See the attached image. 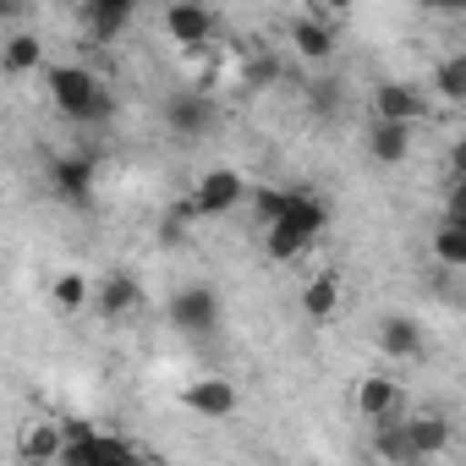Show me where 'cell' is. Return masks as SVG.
<instances>
[{
    "label": "cell",
    "instance_id": "obj_1",
    "mask_svg": "<svg viewBox=\"0 0 466 466\" xmlns=\"http://www.w3.org/2000/svg\"><path fill=\"white\" fill-rule=\"evenodd\" d=\"M45 94L56 105V116H66L72 127H110L116 121V88L83 66V61H61L45 72Z\"/></svg>",
    "mask_w": 466,
    "mask_h": 466
},
{
    "label": "cell",
    "instance_id": "obj_2",
    "mask_svg": "<svg viewBox=\"0 0 466 466\" xmlns=\"http://www.w3.org/2000/svg\"><path fill=\"white\" fill-rule=\"evenodd\" d=\"M242 203H248V181H242V170L214 165V170H203V176L192 181V203H187V214H198V219H225V214H237Z\"/></svg>",
    "mask_w": 466,
    "mask_h": 466
},
{
    "label": "cell",
    "instance_id": "obj_3",
    "mask_svg": "<svg viewBox=\"0 0 466 466\" xmlns=\"http://www.w3.org/2000/svg\"><path fill=\"white\" fill-rule=\"evenodd\" d=\"M428 110H433V99H428L422 83L390 77V83L373 88V121H390V127H411V132H417V127L428 121Z\"/></svg>",
    "mask_w": 466,
    "mask_h": 466
},
{
    "label": "cell",
    "instance_id": "obj_4",
    "mask_svg": "<svg viewBox=\"0 0 466 466\" xmlns=\"http://www.w3.org/2000/svg\"><path fill=\"white\" fill-rule=\"evenodd\" d=\"M165 319H170L181 335L203 340V335H214V329H219V291H214V286H203V280H192V286H181V291L165 302Z\"/></svg>",
    "mask_w": 466,
    "mask_h": 466
},
{
    "label": "cell",
    "instance_id": "obj_5",
    "mask_svg": "<svg viewBox=\"0 0 466 466\" xmlns=\"http://www.w3.org/2000/svg\"><path fill=\"white\" fill-rule=\"evenodd\" d=\"M45 181H50V192H56L61 203H72V208H88V203H94L99 165H94L88 154H56V159L45 165Z\"/></svg>",
    "mask_w": 466,
    "mask_h": 466
},
{
    "label": "cell",
    "instance_id": "obj_6",
    "mask_svg": "<svg viewBox=\"0 0 466 466\" xmlns=\"http://www.w3.org/2000/svg\"><path fill=\"white\" fill-rule=\"evenodd\" d=\"M159 28H165V39H170V45H181V50H208V45H214L219 17L203 6V0H176V6H165Z\"/></svg>",
    "mask_w": 466,
    "mask_h": 466
},
{
    "label": "cell",
    "instance_id": "obj_7",
    "mask_svg": "<svg viewBox=\"0 0 466 466\" xmlns=\"http://www.w3.org/2000/svg\"><path fill=\"white\" fill-rule=\"evenodd\" d=\"M286 39H291V50H297L308 66H329V61H335V17H329L324 6H313V12H302V17H291Z\"/></svg>",
    "mask_w": 466,
    "mask_h": 466
},
{
    "label": "cell",
    "instance_id": "obj_8",
    "mask_svg": "<svg viewBox=\"0 0 466 466\" xmlns=\"http://www.w3.org/2000/svg\"><path fill=\"white\" fill-rule=\"evenodd\" d=\"M165 127H170L181 143L203 137V132L214 127V99H208V88H176V94L165 99Z\"/></svg>",
    "mask_w": 466,
    "mask_h": 466
},
{
    "label": "cell",
    "instance_id": "obj_9",
    "mask_svg": "<svg viewBox=\"0 0 466 466\" xmlns=\"http://www.w3.org/2000/svg\"><path fill=\"white\" fill-rule=\"evenodd\" d=\"M132 17H137L132 0H83V6H77V23L88 28L94 45H116L132 28Z\"/></svg>",
    "mask_w": 466,
    "mask_h": 466
},
{
    "label": "cell",
    "instance_id": "obj_10",
    "mask_svg": "<svg viewBox=\"0 0 466 466\" xmlns=\"http://www.w3.org/2000/svg\"><path fill=\"white\" fill-rule=\"evenodd\" d=\"M88 308L99 313V319H132L137 308H143V286L132 280V275H121V269H110L94 291H88Z\"/></svg>",
    "mask_w": 466,
    "mask_h": 466
},
{
    "label": "cell",
    "instance_id": "obj_11",
    "mask_svg": "<svg viewBox=\"0 0 466 466\" xmlns=\"http://www.w3.org/2000/svg\"><path fill=\"white\" fill-rule=\"evenodd\" d=\"M329 219H335V208L319 198V192H291L286 187V208H280V225H291L297 230V237H308V242H319L324 237V230H329Z\"/></svg>",
    "mask_w": 466,
    "mask_h": 466
},
{
    "label": "cell",
    "instance_id": "obj_12",
    "mask_svg": "<svg viewBox=\"0 0 466 466\" xmlns=\"http://www.w3.org/2000/svg\"><path fill=\"white\" fill-rule=\"evenodd\" d=\"M181 406L198 411V417H230V411H237V384L219 379V373H203V379H192L181 390Z\"/></svg>",
    "mask_w": 466,
    "mask_h": 466
},
{
    "label": "cell",
    "instance_id": "obj_13",
    "mask_svg": "<svg viewBox=\"0 0 466 466\" xmlns=\"http://www.w3.org/2000/svg\"><path fill=\"white\" fill-rule=\"evenodd\" d=\"M400 422H406V439H411L417 461L444 455V450H450V439H455V422H450L444 411H417V417H400Z\"/></svg>",
    "mask_w": 466,
    "mask_h": 466
},
{
    "label": "cell",
    "instance_id": "obj_14",
    "mask_svg": "<svg viewBox=\"0 0 466 466\" xmlns=\"http://www.w3.org/2000/svg\"><path fill=\"white\" fill-rule=\"evenodd\" d=\"M379 351H384L390 362H417V357H422V324L406 319V313H390V319L379 324Z\"/></svg>",
    "mask_w": 466,
    "mask_h": 466
},
{
    "label": "cell",
    "instance_id": "obj_15",
    "mask_svg": "<svg viewBox=\"0 0 466 466\" xmlns=\"http://www.w3.org/2000/svg\"><path fill=\"white\" fill-rule=\"evenodd\" d=\"M357 411H362L368 422H390V417L400 411V384L384 379V373H368V379L357 384Z\"/></svg>",
    "mask_w": 466,
    "mask_h": 466
},
{
    "label": "cell",
    "instance_id": "obj_16",
    "mask_svg": "<svg viewBox=\"0 0 466 466\" xmlns=\"http://www.w3.org/2000/svg\"><path fill=\"white\" fill-rule=\"evenodd\" d=\"M39 61H45V39L34 28H17V34L0 39V72H6V77H28Z\"/></svg>",
    "mask_w": 466,
    "mask_h": 466
},
{
    "label": "cell",
    "instance_id": "obj_17",
    "mask_svg": "<svg viewBox=\"0 0 466 466\" xmlns=\"http://www.w3.org/2000/svg\"><path fill=\"white\" fill-rule=\"evenodd\" d=\"M335 308H340V269H319V275L308 280V291H302V313H308L313 324H329Z\"/></svg>",
    "mask_w": 466,
    "mask_h": 466
},
{
    "label": "cell",
    "instance_id": "obj_18",
    "mask_svg": "<svg viewBox=\"0 0 466 466\" xmlns=\"http://www.w3.org/2000/svg\"><path fill=\"white\" fill-rule=\"evenodd\" d=\"M373 455H379V461H390V466H422V461H417V450H411V439H406V422H400V417L373 422Z\"/></svg>",
    "mask_w": 466,
    "mask_h": 466
},
{
    "label": "cell",
    "instance_id": "obj_19",
    "mask_svg": "<svg viewBox=\"0 0 466 466\" xmlns=\"http://www.w3.org/2000/svg\"><path fill=\"white\" fill-rule=\"evenodd\" d=\"M406 154H411V127L373 121V132H368V159H379V165H406Z\"/></svg>",
    "mask_w": 466,
    "mask_h": 466
},
{
    "label": "cell",
    "instance_id": "obj_20",
    "mask_svg": "<svg viewBox=\"0 0 466 466\" xmlns=\"http://www.w3.org/2000/svg\"><path fill=\"white\" fill-rule=\"evenodd\" d=\"M17 455H23L28 466H50V461H61V422H34V428L17 439Z\"/></svg>",
    "mask_w": 466,
    "mask_h": 466
},
{
    "label": "cell",
    "instance_id": "obj_21",
    "mask_svg": "<svg viewBox=\"0 0 466 466\" xmlns=\"http://www.w3.org/2000/svg\"><path fill=\"white\" fill-rule=\"evenodd\" d=\"M308 248H313V242H308V237H297L291 225H280V219H275V225H264V253H269L275 264H297Z\"/></svg>",
    "mask_w": 466,
    "mask_h": 466
},
{
    "label": "cell",
    "instance_id": "obj_22",
    "mask_svg": "<svg viewBox=\"0 0 466 466\" xmlns=\"http://www.w3.org/2000/svg\"><path fill=\"white\" fill-rule=\"evenodd\" d=\"M433 94H439L444 105H461V99H466V56H461V50L433 66Z\"/></svg>",
    "mask_w": 466,
    "mask_h": 466
},
{
    "label": "cell",
    "instance_id": "obj_23",
    "mask_svg": "<svg viewBox=\"0 0 466 466\" xmlns=\"http://www.w3.org/2000/svg\"><path fill=\"white\" fill-rule=\"evenodd\" d=\"M433 258L444 269H466V225H439L433 230Z\"/></svg>",
    "mask_w": 466,
    "mask_h": 466
},
{
    "label": "cell",
    "instance_id": "obj_24",
    "mask_svg": "<svg viewBox=\"0 0 466 466\" xmlns=\"http://www.w3.org/2000/svg\"><path fill=\"white\" fill-rule=\"evenodd\" d=\"M280 72H286V66H280V56L258 50V56H253L248 66H242V88H248V94H269V88L280 83Z\"/></svg>",
    "mask_w": 466,
    "mask_h": 466
},
{
    "label": "cell",
    "instance_id": "obj_25",
    "mask_svg": "<svg viewBox=\"0 0 466 466\" xmlns=\"http://www.w3.org/2000/svg\"><path fill=\"white\" fill-rule=\"evenodd\" d=\"M88 291H94V286H88L83 275H56V286H50V302H56L61 313H83V308H88Z\"/></svg>",
    "mask_w": 466,
    "mask_h": 466
},
{
    "label": "cell",
    "instance_id": "obj_26",
    "mask_svg": "<svg viewBox=\"0 0 466 466\" xmlns=\"http://www.w3.org/2000/svg\"><path fill=\"white\" fill-rule=\"evenodd\" d=\"M248 208H253L258 225H275L280 208H286V187H258V192H248Z\"/></svg>",
    "mask_w": 466,
    "mask_h": 466
},
{
    "label": "cell",
    "instance_id": "obj_27",
    "mask_svg": "<svg viewBox=\"0 0 466 466\" xmlns=\"http://www.w3.org/2000/svg\"><path fill=\"white\" fill-rule=\"evenodd\" d=\"M308 99H313L319 116H335L340 99H346V94H340V77H313V83H308Z\"/></svg>",
    "mask_w": 466,
    "mask_h": 466
},
{
    "label": "cell",
    "instance_id": "obj_28",
    "mask_svg": "<svg viewBox=\"0 0 466 466\" xmlns=\"http://www.w3.org/2000/svg\"><path fill=\"white\" fill-rule=\"evenodd\" d=\"M28 6H17V0H0V23H23Z\"/></svg>",
    "mask_w": 466,
    "mask_h": 466
},
{
    "label": "cell",
    "instance_id": "obj_29",
    "mask_svg": "<svg viewBox=\"0 0 466 466\" xmlns=\"http://www.w3.org/2000/svg\"><path fill=\"white\" fill-rule=\"evenodd\" d=\"M0 192H6V181H0Z\"/></svg>",
    "mask_w": 466,
    "mask_h": 466
}]
</instances>
